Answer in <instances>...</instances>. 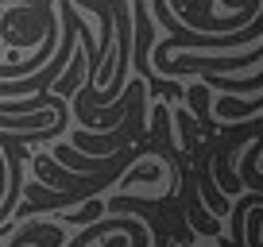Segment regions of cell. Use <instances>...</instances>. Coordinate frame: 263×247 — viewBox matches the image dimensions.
I'll return each mask as SVG.
<instances>
[{"label":"cell","mask_w":263,"mask_h":247,"mask_svg":"<svg viewBox=\"0 0 263 247\" xmlns=\"http://www.w3.org/2000/svg\"><path fill=\"white\" fill-rule=\"evenodd\" d=\"M143 120H147V93H140V97L132 100V108L124 112V123H116L108 132L78 128L66 143H74V147L85 151V155H112V151L128 147V143H136V139H147V123Z\"/></svg>","instance_id":"obj_1"},{"label":"cell","mask_w":263,"mask_h":247,"mask_svg":"<svg viewBox=\"0 0 263 247\" xmlns=\"http://www.w3.org/2000/svg\"><path fill=\"white\" fill-rule=\"evenodd\" d=\"M255 62H263V39H255L252 50H240V54H178L171 62H159V74H232V70H252Z\"/></svg>","instance_id":"obj_2"},{"label":"cell","mask_w":263,"mask_h":247,"mask_svg":"<svg viewBox=\"0 0 263 247\" xmlns=\"http://www.w3.org/2000/svg\"><path fill=\"white\" fill-rule=\"evenodd\" d=\"M31 243H39V247H62L66 236H62L58 224H27V228L12 232V239H8V247H31Z\"/></svg>","instance_id":"obj_3"},{"label":"cell","mask_w":263,"mask_h":247,"mask_svg":"<svg viewBox=\"0 0 263 247\" xmlns=\"http://www.w3.org/2000/svg\"><path fill=\"white\" fill-rule=\"evenodd\" d=\"M97 216H105V201H101V197H85V205L78 209V213L62 216V220H70V224H93Z\"/></svg>","instance_id":"obj_4"}]
</instances>
